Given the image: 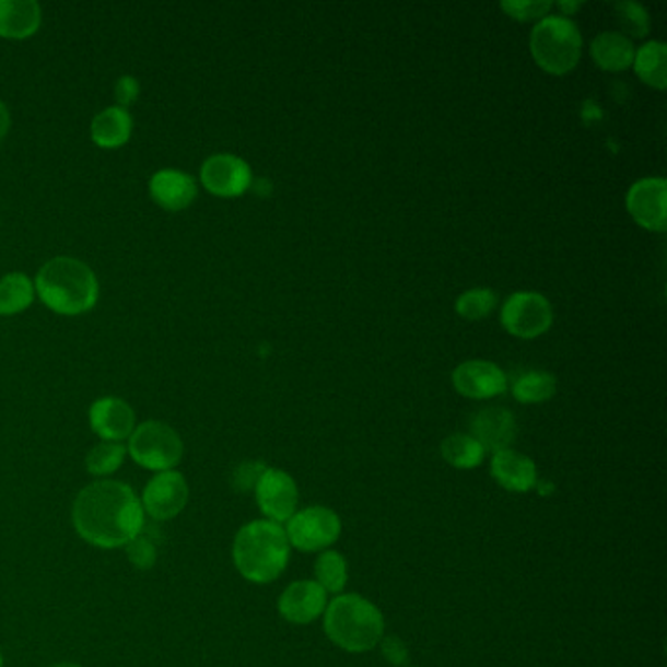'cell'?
Returning <instances> with one entry per match:
<instances>
[{
  "label": "cell",
  "mask_w": 667,
  "mask_h": 667,
  "mask_svg": "<svg viewBox=\"0 0 667 667\" xmlns=\"http://www.w3.org/2000/svg\"><path fill=\"white\" fill-rule=\"evenodd\" d=\"M255 498L262 515L272 523H288L296 513L297 485L284 470L267 468L255 485Z\"/></svg>",
  "instance_id": "8fae6325"
},
{
  "label": "cell",
  "mask_w": 667,
  "mask_h": 667,
  "mask_svg": "<svg viewBox=\"0 0 667 667\" xmlns=\"http://www.w3.org/2000/svg\"><path fill=\"white\" fill-rule=\"evenodd\" d=\"M190 498V490L186 483L185 476L176 470L159 472L149 480L141 507L153 520H171L180 515Z\"/></svg>",
  "instance_id": "9c48e42d"
},
{
  "label": "cell",
  "mask_w": 667,
  "mask_h": 667,
  "mask_svg": "<svg viewBox=\"0 0 667 667\" xmlns=\"http://www.w3.org/2000/svg\"><path fill=\"white\" fill-rule=\"evenodd\" d=\"M141 86L138 83V79L136 77H131V74H124L118 79V83L114 86V93H116V106H120V108H130L131 104L138 101V96H140Z\"/></svg>",
  "instance_id": "d6a6232c"
},
{
  "label": "cell",
  "mask_w": 667,
  "mask_h": 667,
  "mask_svg": "<svg viewBox=\"0 0 667 667\" xmlns=\"http://www.w3.org/2000/svg\"><path fill=\"white\" fill-rule=\"evenodd\" d=\"M133 131L130 110L120 106H108L98 112L91 121V140L103 149H118L126 145Z\"/></svg>",
  "instance_id": "ffe728a7"
},
{
  "label": "cell",
  "mask_w": 667,
  "mask_h": 667,
  "mask_svg": "<svg viewBox=\"0 0 667 667\" xmlns=\"http://www.w3.org/2000/svg\"><path fill=\"white\" fill-rule=\"evenodd\" d=\"M453 384L460 396L490 399L507 389V376L490 361H466L453 372Z\"/></svg>",
  "instance_id": "4fadbf2b"
},
{
  "label": "cell",
  "mask_w": 667,
  "mask_h": 667,
  "mask_svg": "<svg viewBox=\"0 0 667 667\" xmlns=\"http://www.w3.org/2000/svg\"><path fill=\"white\" fill-rule=\"evenodd\" d=\"M267 470V466L260 463H245L235 470V476H233V483H235V488L239 490V492H249V490H255V485L260 480V476L262 472Z\"/></svg>",
  "instance_id": "1f68e13d"
},
{
  "label": "cell",
  "mask_w": 667,
  "mask_h": 667,
  "mask_svg": "<svg viewBox=\"0 0 667 667\" xmlns=\"http://www.w3.org/2000/svg\"><path fill=\"white\" fill-rule=\"evenodd\" d=\"M316 582L325 589V594H341L349 580V567L343 554L327 550L317 557L316 565Z\"/></svg>",
  "instance_id": "484cf974"
},
{
  "label": "cell",
  "mask_w": 667,
  "mask_h": 667,
  "mask_svg": "<svg viewBox=\"0 0 667 667\" xmlns=\"http://www.w3.org/2000/svg\"><path fill=\"white\" fill-rule=\"evenodd\" d=\"M382 656L388 659L394 667L406 666L409 662V650L403 640L398 636H386L382 639Z\"/></svg>",
  "instance_id": "836d02e7"
},
{
  "label": "cell",
  "mask_w": 667,
  "mask_h": 667,
  "mask_svg": "<svg viewBox=\"0 0 667 667\" xmlns=\"http://www.w3.org/2000/svg\"><path fill=\"white\" fill-rule=\"evenodd\" d=\"M36 297L34 280L24 272H9L0 279V316H19Z\"/></svg>",
  "instance_id": "7402d4cb"
},
{
  "label": "cell",
  "mask_w": 667,
  "mask_h": 667,
  "mask_svg": "<svg viewBox=\"0 0 667 667\" xmlns=\"http://www.w3.org/2000/svg\"><path fill=\"white\" fill-rule=\"evenodd\" d=\"M530 54L537 66L550 74L570 73L582 57V34L574 20L547 16L530 34Z\"/></svg>",
  "instance_id": "5b68a950"
},
{
  "label": "cell",
  "mask_w": 667,
  "mask_h": 667,
  "mask_svg": "<svg viewBox=\"0 0 667 667\" xmlns=\"http://www.w3.org/2000/svg\"><path fill=\"white\" fill-rule=\"evenodd\" d=\"M0 667H2V654H0Z\"/></svg>",
  "instance_id": "74e56055"
},
{
  "label": "cell",
  "mask_w": 667,
  "mask_h": 667,
  "mask_svg": "<svg viewBox=\"0 0 667 667\" xmlns=\"http://www.w3.org/2000/svg\"><path fill=\"white\" fill-rule=\"evenodd\" d=\"M557 378L550 372H523L513 382V396L520 403H542L557 394Z\"/></svg>",
  "instance_id": "d4e9b609"
},
{
  "label": "cell",
  "mask_w": 667,
  "mask_h": 667,
  "mask_svg": "<svg viewBox=\"0 0 667 667\" xmlns=\"http://www.w3.org/2000/svg\"><path fill=\"white\" fill-rule=\"evenodd\" d=\"M441 453H443L445 463L450 464L453 468H458V470L478 468L483 463V456H485L483 446L472 435H463V433L446 436L443 445H441Z\"/></svg>",
  "instance_id": "cb8c5ba5"
},
{
  "label": "cell",
  "mask_w": 667,
  "mask_h": 667,
  "mask_svg": "<svg viewBox=\"0 0 667 667\" xmlns=\"http://www.w3.org/2000/svg\"><path fill=\"white\" fill-rule=\"evenodd\" d=\"M501 9L510 14L511 19L528 22V20L547 19L548 12L552 9L550 0H530V2H515V0H505L501 2Z\"/></svg>",
  "instance_id": "f546056e"
},
{
  "label": "cell",
  "mask_w": 667,
  "mask_h": 667,
  "mask_svg": "<svg viewBox=\"0 0 667 667\" xmlns=\"http://www.w3.org/2000/svg\"><path fill=\"white\" fill-rule=\"evenodd\" d=\"M582 7V2H558V9L562 10V14L560 16H570V14H574L575 10Z\"/></svg>",
  "instance_id": "d590c367"
},
{
  "label": "cell",
  "mask_w": 667,
  "mask_h": 667,
  "mask_svg": "<svg viewBox=\"0 0 667 667\" xmlns=\"http://www.w3.org/2000/svg\"><path fill=\"white\" fill-rule=\"evenodd\" d=\"M10 130V110L7 104L0 101V141L7 138Z\"/></svg>",
  "instance_id": "e575fe53"
},
{
  "label": "cell",
  "mask_w": 667,
  "mask_h": 667,
  "mask_svg": "<svg viewBox=\"0 0 667 667\" xmlns=\"http://www.w3.org/2000/svg\"><path fill=\"white\" fill-rule=\"evenodd\" d=\"M42 26V7L36 0H0V37L26 39Z\"/></svg>",
  "instance_id": "d6986e66"
},
{
  "label": "cell",
  "mask_w": 667,
  "mask_h": 667,
  "mask_svg": "<svg viewBox=\"0 0 667 667\" xmlns=\"http://www.w3.org/2000/svg\"><path fill=\"white\" fill-rule=\"evenodd\" d=\"M472 436L483 446L485 453H500L510 448L517 436L515 416L503 408H488L478 411L470 423Z\"/></svg>",
  "instance_id": "e0dca14e"
},
{
  "label": "cell",
  "mask_w": 667,
  "mask_h": 667,
  "mask_svg": "<svg viewBox=\"0 0 667 667\" xmlns=\"http://www.w3.org/2000/svg\"><path fill=\"white\" fill-rule=\"evenodd\" d=\"M627 208L634 222L650 232H666L667 183L666 178H642L634 183L627 195Z\"/></svg>",
  "instance_id": "7c38bea8"
},
{
  "label": "cell",
  "mask_w": 667,
  "mask_h": 667,
  "mask_svg": "<svg viewBox=\"0 0 667 667\" xmlns=\"http://www.w3.org/2000/svg\"><path fill=\"white\" fill-rule=\"evenodd\" d=\"M324 629L335 646L351 654H364L381 644L386 622L374 602L362 595L347 594L327 602Z\"/></svg>",
  "instance_id": "277c9868"
},
{
  "label": "cell",
  "mask_w": 667,
  "mask_h": 667,
  "mask_svg": "<svg viewBox=\"0 0 667 667\" xmlns=\"http://www.w3.org/2000/svg\"><path fill=\"white\" fill-rule=\"evenodd\" d=\"M126 550H128L131 564L140 570L153 567L157 560V547H155L153 538H149L143 530L131 540L130 545H126Z\"/></svg>",
  "instance_id": "4dcf8cb0"
},
{
  "label": "cell",
  "mask_w": 667,
  "mask_h": 667,
  "mask_svg": "<svg viewBox=\"0 0 667 667\" xmlns=\"http://www.w3.org/2000/svg\"><path fill=\"white\" fill-rule=\"evenodd\" d=\"M552 306L538 292L511 294L501 307V324L515 337L535 339L552 325Z\"/></svg>",
  "instance_id": "ba28073f"
},
{
  "label": "cell",
  "mask_w": 667,
  "mask_h": 667,
  "mask_svg": "<svg viewBox=\"0 0 667 667\" xmlns=\"http://www.w3.org/2000/svg\"><path fill=\"white\" fill-rule=\"evenodd\" d=\"M34 288L42 304L57 316H83L96 306L101 296V284L94 270L74 257L47 260L37 270Z\"/></svg>",
  "instance_id": "7a4b0ae2"
},
{
  "label": "cell",
  "mask_w": 667,
  "mask_h": 667,
  "mask_svg": "<svg viewBox=\"0 0 667 667\" xmlns=\"http://www.w3.org/2000/svg\"><path fill=\"white\" fill-rule=\"evenodd\" d=\"M592 56L597 67L617 73L632 66L636 47L631 37L622 36V32H602L592 44Z\"/></svg>",
  "instance_id": "44dd1931"
},
{
  "label": "cell",
  "mask_w": 667,
  "mask_h": 667,
  "mask_svg": "<svg viewBox=\"0 0 667 667\" xmlns=\"http://www.w3.org/2000/svg\"><path fill=\"white\" fill-rule=\"evenodd\" d=\"M91 429L103 441L121 443L130 438L136 429V411L128 401L120 398H101L94 401L89 411Z\"/></svg>",
  "instance_id": "9a60e30c"
},
{
  "label": "cell",
  "mask_w": 667,
  "mask_h": 667,
  "mask_svg": "<svg viewBox=\"0 0 667 667\" xmlns=\"http://www.w3.org/2000/svg\"><path fill=\"white\" fill-rule=\"evenodd\" d=\"M498 304V296L490 288H473L456 300V312L466 319H483Z\"/></svg>",
  "instance_id": "83f0119b"
},
{
  "label": "cell",
  "mask_w": 667,
  "mask_h": 667,
  "mask_svg": "<svg viewBox=\"0 0 667 667\" xmlns=\"http://www.w3.org/2000/svg\"><path fill=\"white\" fill-rule=\"evenodd\" d=\"M49 667H81L79 664H73V662H61V664H54V666Z\"/></svg>",
  "instance_id": "8d00e7d4"
},
{
  "label": "cell",
  "mask_w": 667,
  "mask_h": 667,
  "mask_svg": "<svg viewBox=\"0 0 667 667\" xmlns=\"http://www.w3.org/2000/svg\"><path fill=\"white\" fill-rule=\"evenodd\" d=\"M492 476L503 490L527 493L537 485V466L517 450H500L492 456Z\"/></svg>",
  "instance_id": "ac0fdd59"
},
{
  "label": "cell",
  "mask_w": 667,
  "mask_h": 667,
  "mask_svg": "<svg viewBox=\"0 0 667 667\" xmlns=\"http://www.w3.org/2000/svg\"><path fill=\"white\" fill-rule=\"evenodd\" d=\"M73 525L89 545L108 550L130 545L145 528V513L128 483L96 480L77 495Z\"/></svg>",
  "instance_id": "6da1fadb"
},
{
  "label": "cell",
  "mask_w": 667,
  "mask_h": 667,
  "mask_svg": "<svg viewBox=\"0 0 667 667\" xmlns=\"http://www.w3.org/2000/svg\"><path fill=\"white\" fill-rule=\"evenodd\" d=\"M149 195L159 208L168 212H180L195 202L198 185L195 176L180 168H161L149 180Z\"/></svg>",
  "instance_id": "2e32d148"
},
{
  "label": "cell",
  "mask_w": 667,
  "mask_h": 667,
  "mask_svg": "<svg viewBox=\"0 0 667 667\" xmlns=\"http://www.w3.org/2000/svg\"><path fill=\"white\" fill-rule=\"evenodd\" d=\"M126 448L133 463L157 473L175 470L185 453L183 438L175 429L155 419L136 426Z\"/></svg>",
  "instance_id": "8992f818"
},
{
  "label": "cell",
  "mask_w": 667,
  "mask_h": 667,
  "mask_svg": "<svg viewBox=\"0 0 667 667\" xmlns=\"http://www.w3.org/2000/svg\"><path fill=\"white\" fill-rule=\"evenodd\" d=\"M327 609L324 587L312 580H300L288 585L280 595L279 611L292 624H309L317 621Z\"/></svg>",
  "instance_id": "5bb4252c"
},
{
  "label": "cell",
  "mask_w": 667,
  "mask_h": 667,
  "mask_svg": "<svg viewBox=\"0 0 667 667\" xmlns=\"http://www.w3.org/2000/svg\"><path fill=\"white\" fill-rule=\"evenodd\" d=\"M615 10H617V20H619L621 28L624 30L622 36H648V12H646V9H644L642 4H639V2H631V0H624V2H617V4H615Z\"/></svg>",
  "instance_id": "f1b7e54d"
},
{
  "label": "cell",
  "mask_w": 667,
  "mask_h": 667,
  "mask_svg": "<svg viewBox=\"0 0 667 667\" xmlns=\"http://www.w3.org/2000/svg\"><path fill=\"white\" fill-rule=\"evenodd\" d=\"M128 448L124 443H110V441H101L98 445H94L89 455H86V470L93 473L96 478H106L114 472L120 470L121 464L126 460Z\"/></svg>",
  "instance_id": "4316f807"
},
{
  "label": "cell",
  "mask_w": 667,
  "mask_h": 667,
  "mask_svg": "<svg viewBox=\"0 0 667 667\" xmlns=\"http://www.w3.org/2000/svg\"><path fill=\"white\" fill-rule=\"evenodd\" d=\"M667 47L664 42H648L636 49L632 61L634 71L642 83L656 91H664L667 84Z\"/></svg>",
  "instance_id": "603a6c76"
},
{
  "label": "cell",
  "mask_w": 667,
  "mask_h": 667,
  "mask_svg": "<svg viewBox=\"0 0 667 667\" xmlns=\"http://www.w3.org/2000/svg\"><path fill=\"white\" fill-rule=\"evenodd\" d=\"M288 542L302 552H324L341 537V517L329 507H307L288 519Z\"/></svg>",
  "instance_id": "52a82bcc"
},
{
  "label": "cell",
  "mask_w": 667,
  "mask_h": 667,
  "mask_svg": "<svg viewBox=\"0 0 667 667\" xmlns=\"http://www.w3.org/2000/svg\"><path fill=\"white\" fill-rule=\"evenodd\" d=\"M290 542L286 530L272 520H253L233 540V564L253 584H270L286 570Z\"/></svg>",
  "instance_id": "3957f363"
},
{
  "label": "cell",
  "mask_w": 667,
  "mask_h": 667,
  "mask_svg": "<svg viewBox=\"0 0 667 667\" xmlns=\"http://www.w3.org/2000/svg\"><path fill=\"white\" fill-rule=\"evenodd\" d=\"M253 173L249 163L232 153H215L200 167V183L206 190L220 198H235L249 190Z\"/></svg>",
  "instance_id": "30bf717a"
}]
</instances>
